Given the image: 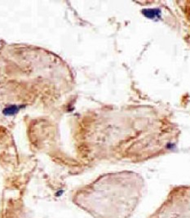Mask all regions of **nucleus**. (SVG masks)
Returning <instances> with one entry per match:
<instances>
[{"mask_svg": "<svg viewBox=\"0 0 190 218\" xmlns=\"http://www.w3.org/2000/svg\"><path fill=\"white\" fill-rule=\"evenodd\" d=\"M19 110H20V107H18L17 106H11L3 110V114L5 115H14L15 114L18 112Z\"/></svg>", "mask_w": 190, "mask_h": 218, "instance_id": "nucleus-1", "label": "nucleus"}]
</instances>
